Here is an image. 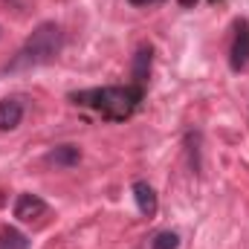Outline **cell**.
<instances>
[{"label":"cell","mask_w":249,"mask_h":249,"mask_svg":"<svg viewBox=\"0 0 249 249\" xmlns=\"http://www.w3.org/2000/svg\"><path fill=\"white\" fill-rule=\"evenodd\" d=\"M70 99L75 105H81V107H93L105 119L122 122V119H127L136 110V105L142 102V87L139 84H133V87H93V90L72 93Z\"/></svg>","instance_id":"1"},{"label":"cell","mask_w":249,"mask_h":249,"mask_svg":"<svg viewBox=\"0 0 249 249\" xmlns=\"http://www.w3.org/2000/svg\"><path fill=\"white\" fill-rule=\"evenodd\" d=\"M61 44H64L61 26L53 23V20H44V23L35 26V32L26 38L23 50L18 53V58L9 64V67L12 70H20V67H41V64L55 61V55L61 53Z\"/></svg>","instance_id":"2"},{"label":"cell","mask_w":249,"mask_h":249,"mask_svg":"<svg viewBox=\"0 0 249 249\" xmlns=\"http://www.w3.org/2000/svg\"><path fill=\"white\" fill-rule=\"evenodd\" d=\"M15 217L20 223H41L44 217H50V206L38 194H20L15 200Z\"/></svg>","instance_id":"3"},{"label":"cell","mask_w":249,"mask_h":249,"mask_svg":"<svg viewBox=\"0 0 249 249\" xmlns=\"http://www.w3.org/2000/svg\"><path fill=\"white\" fill-rule=\"evenodd\" d=\"M229 64L235 72L247 70L249 64V20H238L235 26V41H232V50H229Z\"/></svg>","instance_id":"4"},{"label":"cell","mask_w":249,"mask_h":249,"mask_svg":"<svg viewBox=\"0 0 249 249\" xmlns=\"http://www.w3.org/2000/svg\"><path fill=\"white\" fill-rule=\"evenodd\" d=\"M23 119V102L9 96L0 102V130H15Z\"/></svg>","instance_id":"5"},{"label":"cell","mask_w":249,"mask_h":249,"mask_svg":"<svg viewBox=\"0 0 249 249\" xmlns=\"http://www.w3.org/2000/svg\"><path fill=\"white\" fill-rule=\"evenodd\" d=\"M133 197H136V206H139V212H142L145 217H154V214H157V209H160L157 191L148 186L145 180H136V183H133Z\"/></svg>","instance_id":"6"},{"label":"cell","mask_w":249,"mask_h":249,"mask_svg":"<svg viewBox=\"0 0 249 249\" xmlns=\"http://www.w3.org/2000/svg\"><path fill=\"white\" fill-rule=\"evenodd\" d=\"M53 165H61V168H72V165H78V160H81V151L75 148V145H58L50 157H47Z\"/></svg>","instance_id":"7"},{"label":"cell","mask_w":249,"mask_h":249,"mask_svg":"<svg viewBox=\"0 0 249 249\" xmlns=\"http://www.w3.org/2000/svg\"><path fill=\"white\" fill-rule=\"evenodd\" d=\"M151 55H154L151 47H142V50L133 55V81H136L139 87L145 84V78H148V72H151Z\"/></svg>","instance_id":"8"},{"label":"cell","mask_w":249,"mask_h":249,"mask_svg":"<svg viewBox=\"0 0 249 249\" xmlns=\"http://www.w3.org/2000/svg\"><path fill=\"white\" fill-rule=\"evenodd\" d=\"M0 249H29V238L23 232H18L15 226H3L0 229Z\"/></svg>","instance_id":"9"},{"label":"cell","mask_w":249,"mask_h":249,"mask_svg":"<svg viewBox=\"0 0 249 249\" xmlns=\"http://www.w3.org/2000/svg\"><path fill=\"white\" fill-rule=\"evenodd\" d=\"M177 247H180L177 232H160L154 238V244H151V249H177Z\"/></svg>","instance_id":"10"},{"label":"cell","mask_w":249,"mask_h":249,"mask_svg":"<svg viewBox=\"0 0 249 249\" xmlns=\"http://www.w3.org/2000/svg\"><path fill=\"white\" fill-rule=\"evenodd\" d=\"M180 3H183V6H194V3H197V0H180Z\"/></svg>","instance_id":"11"},{"label":"cell","mask_w":249,"mask_h":249,"mask_svg":"<svg viewBox=\"0 0 249 249\" xmlns=\"http://www.w3.org/2000/svg\"><path fill=\"white\" fill-rule=\"evenodd\" d=\"M130 3H151V0H130Z\"/></svg>","instance_id":"12"},{"label":"cell","mask_w":249,"mask_h":249,"mask_svg":"<svg viewBox=\"0 0 249 249\" xmlns=\"http://www.w3.org/2000/svg\"><path fill=\"white\" fill-rule=\"evenodd\" d=\"M151 3H160V0H151Z\"/></svg>","instance_id":"13"}]
</instances>
